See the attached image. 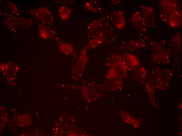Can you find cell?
<instances>
[{"mask_svg": "<svg viewBox=\"0 0 182 136\" xmlns=\"http://www.w3.org/2000/svg\"><path fill=\"white\" fill-rule=\"evenodd\" d=\"M159 6L160 17L164 21H167L170 15L178 9L177 4L173 1H162Z\"/></svg>", "mask_w": 182, "mask_h": 136, "instance_id": "cell-1", "label": "cell"}, {"mask_svg": "<svg viewBox=\"0 0 182 136\" xmlns=\"http://www.w3.org/2000/svg\"><path fill=\"white\" fill-rule=\"evenodd\" d=\"M152 51L153 58L156 62L162 64L169 62L168 55L162 46L159 44L155 45Z\"/></svg>", "mask_w": 182, "mask_h": 136, "instance_id": "cell-2", "label": "cell"}, {"mask_svg": "<svg viewBox=\"0 0 182 136\" xmlns=\"http://www.w3.org/2000/svg\"><path fill=\"white\" fill-rule=\"evenodd\" d=\"M141 15L143 23L146 27H151L155 24L156 14L151 8L148 6L143 7L142 8Z\"/></svg>", "mask_w": 182, "mask_h": 136, "instance_id": "cell-3", "label": "cell"}, {"mask_svg": "<svg viewBox=\"0 0 182 136\" xmlns=\"http://www.w3.org/2000/svg\"><path fill=\"white\" fill-rule=\"evenodd\" d=\"M32 15L37 19L45 23L52 22L53 17L52 13L48 9L42 7L32 10Z\"/></svg>", "mask_w": 182, "mask_h": 136, "instance_id": "cell-4", "label": "cell"}, {"mask_svg": "<svg viewBox=\"0 0 182 136\" xmlns=\"http://www.w3.org/2000/svg\"><path fill=\"white\" fill-rule=\"evenodd\" d=\"M121 60L127 70L131 69L139 63L136 58L134 55L127 53H123L120 55Z\"/></svg>", "mask_w": 182, "mask_h": 136, "instance_id": "cell-5", "label": "cell"}, {"mask_svg": "<svg viewBox=\"0 0 182 136\" xmlns=\"http://www.w3.org/2000/svg\"><path fill=\"white\" fill-rule=\"evenodd\" d=\"M111 19L117 29H121L124 27L125 19L124 14L121 11H118L114 12L111 16Z\"/></svg>", "mask_w": 182, "mask_h": 136, "instance_id": "cell-6", "label": "cell"}, {"mask_svg": "<svg viewBox=\"0 0 182 136\" xmlns=\"http://www.w3.org/2000/svg\"><path fill=\"white\" fill-rule=\"evenodd\" d=\"M182 16L181 13L177 10L172 13L169 17L168 21L169 25L173 27H179L181 24Z\"/></svg>", "mask_w": 182, "mask_h": 136, "instance_id": "cell-7", "label": "cell"}, {"mask_svg": "<svg viewBox=\"0 0 182 136\" xmlns=\"http://www.w3.org/2000/svg\"><path fill=\"white\" fill-rule=\"evenodd\" d=\"M132 22L134 26L140 29L144 30L146 27L143 21L141 14L138 11L136 12L134 14Z\"/></svg>", "mask_w": 182, "mask_h": 136, "instance_id": "cell-8", "label": "cell"}, {"mask_svg": "<svg viewBox=\"0 0 182 136\" xmlns=\"http://www.w3.org/2000/svg\"><path fill=\"white\" fill-rule=\"evenodd\" d=\"M144 43L141 41H132L126 42L124 45L125 49L127 50H135L141 48Z\"/></svg>", "mask_w": 182, "mask_h": 136, "instance_id": "cell-9", "label": "cell"}, {"mask_svg": "<svg viewBox=\"0 0 182 136\" xmlns=\"http://www.w3.org/2000/svg\"><path fill=\"white\" fill-rule=\"evenodd\" d=\"M85 6L88 10L94 12H98L102 10L100 4L96 1H88L86 3Z\"/></svg>", "mask_w": 182, "mask_h": 136, "instance_id": "cell-10", "label": "cell"}, {"mask_svg": "<svg viewBox=\"0 0 182 136\" xmlns=\"http://www.w3.org/2000/svg\"><path fill=\"white\" fill-rule=\"evenodd\" d=\"M71 13V10L65 6L61 7L59 10V13L61 18L63 20H66L69 18Z\"/></svg>", "mask_w": 182, "mask_h": 136, "instance_id": "cell-11", "label": "cell"}, {"mask_svg": "<svg viewBox=\"0 0 182 136\" xmlns=\"http://www.w3.org/2000/svg\"><path fill=\"white\" fill-rule=\"evenodd\" d=\"M103 20L101 19L94 21L90 24L88 27V30L90 31H95L101 26Z\"/></svg>", "mask_w": 182, "mask_h": 136, "instance_id": "cell-12", "label": "cell"}, {"mask_svg": "<svg viewBox=\"0 0 182 136\" xmlns=\"http://www.w3.org/2000/svg\"><path fill=\"white\" fill-rule=\"evenodd\" d=\"M146 87L148 90V92L149 94V95L152 96V97H153L154 95V87L152 84H151V83H150L149 82H147L146 84Z\"/></svg>", "mask_w": 182, "mask_h": 136, "instance_id": "cell-13", "label": "cell"}]
</instances>
